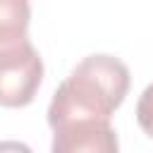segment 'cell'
Wrapping results in <instances>:
<instances>
[{"label": "cell", "mask_w": 153, "mask_h": 153, "mask_svg": "<svg viewBox=\"0 0 153 153\" xmlns=\"http://www.w3.org/2000/svg\"><path fill=\"white\" fill-rule=\"evenodd\" d=\"M31 7L26 0H0V50L29 41Z\"/></svg>", "instance_id": "obj_4"}, {"label": "cell", "mask_w": 153, "mask_h": 153, "mask_svg": "<svg viewBox=\"0 0 153 153\" xmlns=\"http://www.w3.org/2000/svg\"><path fill=\"white\" fill-rule=\"evenodd\" d=\"M0 153H31V148H29L24 141L5 139V141H0Z\"/></svg>", "instance_id": "obj_6"}, {"label": "cell", "mask_w": 153, "mask_h": 153, "mask_svg": "<svg viewBox=\"0 0 153 153\" xmlns=\"http://www.w3.org/2000/svg\"><path fill=\"white\" fill-rule=\"evenodd\" d=\"M136 122L143 129V134L153 139V81L139 96V103H136Z\"/></svg>", "instance_id": "obj_5"}, {"label": "cell", "mask_w": 153, "mask_h": 153, "mask_svg": "<svg viewBox=\"0 0 153 153\" xmlns=\"http://www.w3.org/2000/svg\"><path fill=\"white\" fill-rule=\"evenodd\" d=\"M43 81V60L31 38L0 50V105L24 108L29 105Z\"/></svg>", "instance_id": "obj_2"}, {"label": "cell", "mask_w": 153, "mask_h": 153, "mask_svg": "<svg viewBox=\"0 0 153 153\" xmlns=\"http://www.w3.org/2000/svg\"><path fill=\"white\" fill-rule=\"evenodd\" d=\"M129 67L108 53L84 57L48 105L50 129L67 120H110L129 93Z\"/></svg>", "instance_id": "obj_1"}, {"label": "cell", "mask_w": 153, "mask_h": 153, "mask_svg": "<svg viewBox=\"0 0 153 153\" xmlns=\"http://www.w3.org/2000/svg\"><path fill=\"white\" fill-rule=\"evenodd\" d=\"M50 153H120L110 120H67L53 127Z\"/></svg>", "instance_id": "obj_3"}]
</instances>
